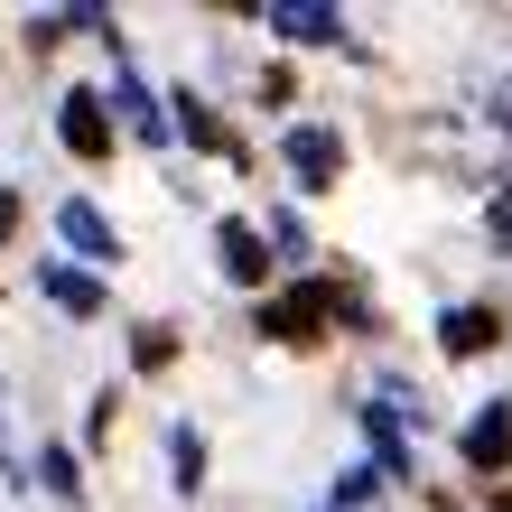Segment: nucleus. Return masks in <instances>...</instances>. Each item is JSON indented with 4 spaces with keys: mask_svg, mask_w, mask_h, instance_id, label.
Listing matches in <instances>:
<instances>
[{
    "mask_svg": "<svg viewBox=\"0 0 512 512\" xmlns=\"http://www.w3.org/2000/svg\"><path fill=\"white\" fill-rule=\"evenodd\" d=\"M261 19L280 28L289 47H336V38H345V19H336V10H317V0H270Z\"/></svg>",
    "mask_w": 512,
    "mask_h": 512,
    "instance_id": "f257e3e1",
    "label": "nucleus"
},
{
    "mask_svg": "<svg viewBox=\"0 0 512 512\" xmlns=\"http://www.w3.org/2000/svg\"><path fill=\"white\" fill-rule=\"evenodd\" d=\"M56 131H66L75 159H103V149H112V122H103V103H94V94H66V122H56Z\"/></svg>",
    "mask_w": 512,
    "mask_h": 512,
    "instance_id": "f03ea898",
    "label": "nucleus"
},
{
    "mask_svg": "<svg viewBox=\"0 0 512 512\" xmlns=\"http://www.w3.org/2000/svg\"><path fill=\"white\" fill-rule=\"evenodd\" d=\"M336 159H345L336 131H289V177H298V187H326V177H336Z\"/></svg>",
    "mask_w": 512,
    "mask_h": 512,
    "instance_id": "7ed1b4c3",
    "label": "nucleus"
},
{
    "mask_svg": "<svg viewBox=\"0 0 512 512\" xmlns=\"http://www.w3.org/2000/svg\"><path fill=\"white\" fill-rule=\"evenodd\" d=\"M56 233H66V243H75L84 261H112V252H122V233H112V224L94 215V205H66V215H56Z\"/></svg>",
    "mask_w": 512,
    "mask_h": 512,
    "instance_id": "20e7f679",
    "label": "nucleus"
},
{
    "mask_svg": "<svg viewBox=\"0 0 512 512\" xmlns=\"http://www.w3.org/2000/svg\"><path fill=\"white\" fill-rule=\"evenodd\" d=\"M38 289H47L66 317H94V308H103V289L84 280V270H66V261H47V270H38Z\"/></svg>",
    "mask_w": 512,
    "mask_h": 512,
    "instance_id": "39448f33",
    "label": "nucleus"
},
{
    "mask_svg": "<svg viewBox=\"0 0 512 512\" xmlns=\"http://www.w3.org/2000/svg\"><path fill=\"white\" fill-rule=\"evenodd\" d=\"M224 270H233L243 289H261V280H270V261H261V233H252V224H224Z\"/></svg>",
    "mask_w": 512,
    "mask_h": 512,
    "instance_id": "423d86ee",
    "label": "nucleus"
},
{
    "mask_svg": "<svg viewBox=\"0 0 512 512\" xmlns=\"http://www.w3.org/2000/svg\"><path fill=\"white\" fill-rule=\"evenodd\" d=\"M466 457H475V466H503V457H512V401L485 410V419L466 429Z\"/></svg>",
    "mask_w": 512,
    "mask_h": 512,
    "instance_id": "0eeeda50",
    "label": "nucleus"
},
{
    "mask_svg": "<svg viewBox=\"0 0 512 512\" xmlns=\"http://www.w3.org/2000/svg\"><path fill=\"white\" fill-rule=\"evenodd\" d=\"M317 317H326V289H298V298H280L261 326H270V336H298V326H317Z\"/></svg>",
    "mask_w": 512,
    "mask_h": 512,
    "instance_id": "6e6552de",
    "label": "nucleus"
},
{
    "mask_svg": "<svg viewBox=\"0 0 512 512\" xmlns=\"http://www.w3.org/2000/svg\"><path fill=\"white\" fill-rule=\"evenodd\" d=\"M475 345H494V317L485 308H447V354H475Z\"/></svg>",
    "mask_w": 512,
    "mask_h": 512,
    "instance_id": "1a4fd4ad",
    "label": "nucleus"
},
{
    "mask_svg": "<svg viewBox=\"0 0 512 512\" xmlns=\"http://www.w3.org/2000/svg\"><path fill=\"white\" fill-rule=\"evenodd\" d=\"M168 466H177V494H196V475H205V447H196V429H177V438H168Z\"/></svg>",
    "mask_w": 512,
    "mask_h": 512,
    "instance_id": "9d476101",
    "label": "nucleus"
},
{
    "mask_svg": "<svg viewBox=\"0 0 512 512\" xmlns=\"http://www.w3.org/2000/svg\"><path fill=\"white\" fill-rule=\"evenodd\" d=\"M38 475H47V494H66V503L84 494V485H75V457H66V447H47V457H38Z\"/></svg>",
    "mask_w": 512,
    "mask_h": 512,
    "instance_id": "9b49d317",
    "label": "nucleus"
},
{
    "mask_svg": "<svg viewBox=\"0 0 512 512\" xmlns=\"http://www.w3.org/2000/svg\"><path fill=\"white\" fill-rule=\"evenodd\" d=\"M373 485H382L373 466H345V475H336V512H354V503H373Z\"/></svg>",
    "mask_w": 512,
    "mask_h": 512,
    "instance_id": "f8f14e48",
    "label": "nucleus"
},
{
    "mask_svg": "<svg viewBox=\"0 0 512 512\" xmlns=\"http://www.w3.org/2000/svg\"><path fill=\"white\" fill-rule=\"evenodd\" d=\"M10 224H19V196H10V187H0V243H10Z\"/></svg>",
    "mask_w": 512,
    "mask_h": 512,
    "instance_id": "ddd939ff",
    "label": "nucleus"
}]
</instances>
